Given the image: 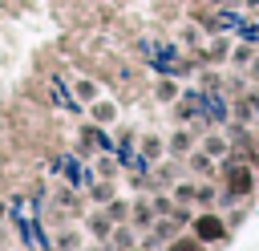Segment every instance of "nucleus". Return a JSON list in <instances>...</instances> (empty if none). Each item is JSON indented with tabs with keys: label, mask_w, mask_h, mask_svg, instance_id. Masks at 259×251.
<instances>
[{
	"label": "nucleus",
	"mask_w": 259,
	"mask_h": 251,
	"mask_svg": "<svg viewBox=\"0 0 259 251\" xmlns=\"http://www.w3.org/2000/svg\"><path fill=\"white\" fill-rule=\"evenodd\" d=\"M231 190H235V194H247V190H251V170L235 166V170H231Z\"/></svg>",
	"instance_id": "obj_2"
},
{
	"label": "nucleus",
	"mask_w": 259,
	"mask_h": 251,
	"mask_svg": "<svg viewBox=\"0 0 259 251\" xmlns=\"http://www.w3.org/2000/svg\"><path fill=\"white\" fill-rule=\"evenodd\" d=\"M170 251H198V243H194V239H178Z\"/></svg>",
	"instance_id": "obj_3"
},
{
	"label": "nucleus",
	"mask_w": 259,
	"mask_h": 251,
	"mask_svg": "<svg viewBox=\"0 0 259 251\" xmlns=\"http://www.w3.org/2000/svg\"><path fill=\"white\" fill-rule=\"evenodd\" d=\"M194 231H198V239H223V223H219L214 215L194 219Z\"/></svg>",
	"instance_id": "obj_1"
}]
</instances>
